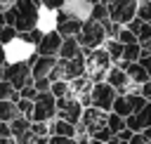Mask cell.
<instances>
[{
  "label": "cell",
  "instance_id": "29",
  "mask_svg": "<svg viewBox=\"0 0 151 144\" xmlns=\"http://www.w3.org/2000/svg\"><path fill=\"white\" fill-rule=\"evenodd\" d=\"M31 132L35 137H50V123H45V120H31Z\"/></svg>",
  "mask_w": 151,
  "mask_h": 144
},
{
  "label": "cell",
  "instance_id": "43",
  "mask_svg": "<svg viewBox=\"0 0 151 144\" xmlns=\"http://www.w3.org/2000/svg\"><path fill=\"white\" fill-rule=\"evenodd\" d=\"M0 137H12V132H9V123H7V120H0Z\"/></svg>",
  "mask_w": 151,
  "mask_h": 144
},
{
  "label": "cell",
  "instance_id": "40",
  "mask_svg": "<svg viewBox=\"0 0 151 144\" xmlns=\"http://www.w3.org/2000/svg\"><path fill=\"white\" fill-rule=\"evenodd\" d=\"M137 92H139L142 97H146V99H151V80H146V83H142V85L137 87Z\"/></svg>",
  "mask_w": 151,
  "mask_h": 144
},
{
  "label": "cell",
  "instance_id": "38",
  "mask_svg": "<svg viewBox=\"0 0 151 144\" xmlns=\"http://www.w3.org/2000/svg\"><path fill=\"white\" fill-rule=\"evenodd\" d=\"M47 144H78L76 137H59V135H50V142Z\"/></svg>",
  "mask_w": 151,
  "mask_h": 144
},
{
  "label": "cell",
  "instance_id": "2",
  "mask_svg": "<svg viewBox=\"0 0 151 144\" xmlns=\"http://www.w3.org/2000/svg\"><path fill=\"white\" fill-rule=\"evenodd\" d=\"M76 40H78V45L83 47V52H87V50L104 47V42H106L109 38H106V31H104L101 21L87 19V21H83V26H80V31H78Z\"/></svg>",
  "mask_w": 151,
  "mask_h": 144
},
{
  "label": "cell",
  "instance_id": "8",
  "mask_svg": "<svg viewBox=\"0 0 151 144\" xmlns=\"http://www.w3.org/2000/svg\"><path fill=\"white\" fill-rule=\"evenodd\" d=\"M83 111H85V106L80 104V99L76 94H68V97L57 99V118H64V120L78 125L80 118H83Z\"/></svg>",
  "mask_w": 151,
  "mask_h": 144
},
{
  "label": "cell",
  "instance_id": "39",
  "mask_svg": "<svg viewBox=\"0 0 151 144\" xmlns=\"http://www.w3.org/2000/svg\"><path fill=\"white\" fill-rule=\"evenodd\" d=\"M40 2H42V7L50 9V12H57V9L64 5V0H40Z\"/></svg>",
  "mask_w": 151,
  "mask_h": 144
},
{
  "label": "cell",
  "instance_id": "12",
  "mask_svg": "<svg viewBox=\"0 0 151 144\" xmlns=\"http://www.w3.org/2000/svg\"><path fill=\"white\" fill-rule=\"evenodd\" d=\"M57 66V57H45V54H33L31 57V78H50Z\"/></svg>",
  "mask_w": 151,
  "mask_h": 144
},
{
  "label": "cell",
  "instance_id": "21",
  "mask_svg": "<svg viewBox=\"0 0 151 144\" xmlns=\"http://www.w3.org/2000/svg\"><path fill=\"white\" fill-rule=\"evenodd\" d=\"M142 57V42H125L123 45V59L120 61H139Z\"/></svg>",
  "mask_w": 151,
  "mask_h": 144
},
{
  "label": "cell",
  "instance_id": "52",
  "mask_svg": "<svg viewBox=\"0 0 151 144\" xmlns=\"http://www.w3.org/2000/svg\"><path fill=\"white\" fill-rule=\"evenodd\" d=\"M137 144H149V142H146V139H142V142H137Z\"/></svg>",
  "mask_w": 151,
  "mask_h": 144
},
{
  "label": "cell",
  "instance_id": "46",
  "mask_svg": "<svg viewBox=\"0 0 151 144\" xmlns=\"http://www.w3.org/2000/svg\"><path fill=\"white\" fill-rule=\"evenodd\" d=\"M142 54H151V40L142 42Z\"/></svg>",
  "mask_w": 151,
  "mask_h": 144
},
{
  "label": "cell",
  "instance_id": "19",
  "mask_svg": "<svg viewBox=\"0 0 151 144\" xmlns=\"http://www.w3.org/2000/svg\"><path fill=\"white\" fill-rule=\"evenodd\" d=\"M9 132H12L14 139H19L21 135L31 132V118H26V116H17V118H12V120H9Z\"/></svg>",
  "mask_w": 151,
  "mask_h": 144
},
{
  "label": "cell",
  "instance_id": "37",
  "mask_svg": "<svg viewBox=\"0 0 151 144\" xmlns=\"http://www.w3.org/2000/svg\"><path fill=\"white\" fill-rule=\"evenodd\" d=\"M50 85H52L50 78H38V80H33V87H35L38 92H50Z\"/></svg>",
  "mask_w": 151,
  "mask_h": 144
},
{
  "label": "cell",
  "instance_id": "50",
  "mask_svg": "<svg viewBox=\"0 0 151 144\" xmlns=\"http://www.w3.org/2000/svg\"><path fill=\"white\" fill-rule=\"evenodd\" d=\"M92 5H97V2H109V0H90Z\"/></svg>",
  "mask_w": 151,
  "mask_h": 144
},
{
  "label": "cell",
  "instance_id": "6",
  "mask_svg": "<svg viewBox=\"0 0 151 144\" xmlns=\"http://www.w3.org/2000/svg\"><path fill=\"white\" fill-rule=\"evenodd\" d=\"M116 97H118V92H116L106 80H97V83H92V87H90V102H92V106H97V109H101V111H111Z\"/></svg>",
  "mask_w": 151,
  "mask_h": 144
},
{
  "label": "cell",
  "instance_id": "48",
  "mask_svg": "<svg viewBox=\"0 0 151 144\" xmlns=\"http://www.w3.org/2000/svg\"><path fill=\"white\" fill-rule=\"evenodd\" d=\"M144 139L151 144V127H146V130H144Z\"/></svg>",
  "mask_w": 151,
  "mask_h": 144
},
{
  "label": "cell",
  "instance_id": "30",
  "mask_svg": "<svg viewBox=\"0 0 151 144\" xmlns=\"http://www.w3.org/2000/svg\"><path fill=\"white\" fill-rule=\"evenodd\" d=\"M137 17L142 21H151V0H139L137 5Z\"/></svg>",
  "mask_w": 151,
  "mask_h": 144
},
{
  "label": "cell",
  "instance_id": "20",
  "mask_svg": "<svg viewBox=\"0 0 151 144\" xmlns=\"http://www.w3.org/2000/svg\"><path fill=\"white\" fill-rule=\"evenodd\" d=\"M111 111L118 113V116H123V118H127V116L132 113V106H130V97H127V92H125V94H118V97L113 99Z\"/></svg>",
  "mask_w": 151,
  "mask_h": 144
},
{
  "label": "cell",
  "instance_id": "36",
  "mask_svg": "<svg viewBox=\"0 0 151 144\" xmlns=\"http://www.w3.org/2000/svg\"><path fill=\"white\" fill-rule=\"evenodd\" d=\"M35 94H38V90L33 87V83H28L19 90V97H24V99H35Z\"/></svg>",
  "mask_w": 151,
  "mask_h": 144
},
{
  "label": "cell",
  "instance_id": "35",
  "mask_svg": "<svg viewBox=\"0 0 151 144\" xmlns=\"http://www.w3.org/2000/svg\"><path fill=\"white\" fill-rule=\"evenodd\" d=\"M90 137H92V139H99V142H104V144H106V142H109V139L113 137V132H111V130H109V127L104 125V127H99V130H94V132H92Z\"/></svg>",
  "mask_w": 151,
  "mask_h": 144
},
{
  "label": "cell",
  "instance_id": "32",
  "mask_svg": "<svg viewBox=\"0 0 151 144\" xmlns=\"http://www.w3.org/2000/svg\"><path fill=\"white\" fill-rule=\"evenodd\" d=\"M14 97H17L14 85L7 83V80H0V99H14Z\"/></svg>",
  "mask_w": 151,
  "mask_h": 144
},
{
  "label": "cell",
  "instance_id": "28",
  "mask_svg": "<svg viewBox=\"0 0 151 144\" xmlns=\"http://www.w3.org/2000/svg\"><path fill=\"white\" fill-rule=\"evenodd\" d=\"M17 38H19V31H17L14 26H9V24H7V26H2V28H0V42H2V45L14 42Z\"/></svg>",
  "mask_w": 151,
  "mask_h": 144
},
{
  "label": "cell",
  "instance_id": "15",
  "mask_svg": "<svg viewBox=\"0 0 151 144\" xmlns=\"http://www.w3.org/2000/svg\"><path fill=\"white\" fill-rule=\"evenodd\" d=\"M80 26H83V21H78V19H71V17H66L64 12H54V28L61 33V35H78V31H80Z\"/></svg>",
  "mask_w": 151,
  "mask_h": 144
},
{
  "label": "cell",
  "instance_id": "54",
  "mask_svg": "<svg viewBox=\"0 0 151 144\" xmlns=\"http://www.w3.org/2000/svg\"><path fill=\"white\" fill-rule=\"evenodd\" d=\"M149 102H151V99H149Z\"/></svg>",
  "mask_w": 151,
  "mask_h": 144
},
{
  "label": "cell",
  "instance_id": "25",
  "mask_svg": "<svg viewBox=\"0 0 151 144\" xmlns=\"http://www.w3.org/2000/svg\"><path fill=\"white\" fill-rule=\"evenodd\" d=\"M50 92H52L57 99H61V97H68V94H71V85H68V80H52Z\"/></svg>",
  "mask_w": 151,
  "mask_h": 144
},
{
  "label": "cell",
  "instance_id": "26",
  "mask_svg": "<svg viewBox=\"0 0 151 144\" xmlns=\"http://www.w3.org/2000/svg\"><path fill=\"white\" fill-rule=\"evenodd\" d=\"M14 102H17V111H19V116L31 118V113H33V99H24V97H19V92H17Z\"/></svg>",
  "mask_w": 151,
  "mask_h": 144
},
{
  "label": "cell",
  "instance_id": "4",
  "mask_svg": "<svg viewBox=\"0 0 151 144\" xmlns=\"http://www.w3.org/2000/svg\"><path fill=\"white\" fill-rule=\"evenodd\" d=\"M2 80L12 83L17 92L24 85L33 83V78H31V59H12V61H7L2 66Z\"/></svg>",
  "mask_w": 151,
  "mask_h": 144
},
{
  "label": "cell",
  "instance_id": "45",
  "mask_svg": "<svg viewBox=\"0 0 151 144\" xmlns=\"http://www.w3.org/2000/svg\"><path fill=\"white\" fill-rule=\"evenodd\" d=\"M47 142H50V137H35V135H33V139H31L28 144H47Z\"/></svg>",
  "mask_w": 151,
  "mask_h": 144
},
{
  "label": "cell",
  "instance_id": "14",
  "mask_svg": "<svg viewBox=\"0 0 151 144\" xmlns=\"http://www.w3.org/2000/svg\"><path fill=\"white\" fill-rule=\"evenodd\" d=\"M125 127L132 132H144L146 127H151V102H146L139 111L130 113L125 118Z\"/></svg>",
  "mask_w": 151,
  "mask_h": 144
},
{
  "label": "cell",
  "instance_id": "34",
  "mask_svg": "<svg viewBox=\"0 0 151 144\" xmlns=\"http://www.w3.org/2000/svg\"><path fill=\"white\" fill-rule=\"evenodd\" d=\"M137 40H139V42L151 40V21H142V26H139V31H137Z\"/></svg>",
  "mask_w": 151,
  "mask_h": 144
},
{
  "label": "cell",
  "instance_id": "33",
  "mask_svg": "<svg viewBox=\"0 0 151 144\" xmlns=\"http://www.w3.org/2000/svg\"><path fill=\"white\" fill-rule=\"evenodd\" d=\"M101 26H104V31H106V38H116L118 31H120V24H116L113 19H104Z\"/></svg>",
  "mask_w": 151,
  "mask_h": 144
},
{
  "label": "cell",
  "instance_id": "41",
  "mask_svg": "<svg viewBox=\"0 0 151 144\" xmlns=\"http://www.w3.org/2000/svg\"><path fill=\"white\" fill-rule=\"evenodd\" d=\"M139 64H142V66H144V71L151 76V54H142V57H139Z\"/></svg>",
  "mask_w": 151,
  "mask_h": 144
},
{
  "label": "cell",
  "instance_id": "23",
  "mask_svg": "<svg viewBox=\"0 0 151 144\" xmlns=\"http://www.w3.org/2000/svg\"><path fill=\"white\" fill-rule=\"evenodd\" d=\"M104 47H106V52H109V57H111L113 64H118V61L123 59V42H120V40L109 38V40L104 42Z\"/></svg>",
  "mask_w": 151,
  "mask_h": 144
},
{
  "label": "cell",
  "instance_id": "49",
  "mask_svg": "<svg viewBox=\"0 0 151 144\" xmlns=\"http://www.w3.org/2000/svg\"><path fill=\"white\" fill-rule=\"evenodd\" d=\"M106 144H120V142H118V139H116V137H111V139H109V142H106Z\"/></svg>",
  "mask_w": 151,
  "mask_h": 144
},
{
  "label": "cell",
  "instance_id": "10",
  "mask_svg": "<svg viewBox=\"0 0 151 144\" xmlns=\"http://www.w3.org/2000/svg\"><path fill=\"white\" fill-rule=\"evenodd\" d=\"M61 40L64 35L57 31V28H50V31H42L38 45H35V54H45V57H57L59 54V47H61Z\"/></svg>",
  "mask_w": 151,
  "mask_h": 144
},
{
  "label": "cell",
  "instance_id": "3",
  "mask_svg": "<svg viewBox=\"0 0 151 144\" xmlns=\"http://www.w3.org/2000/svg\"><path fill=\"white\" fill-rule=\"evenodd\" d=\"M85 54V73H87V78L92 80V83H97V80H104V76H106V71L111 68V57H109V52H106V47H97V50H87V52H83Z\"/></svg>",
  "mask_w": 151,
  "mask_h": 144
},
{
  "label": "cell",
  "instance_id": "1",
  "mask_svg": "<svg viewBox=\"0 0 151 144\" xmlns=\"http://www.w3.org/2000/svg\"><path fill=\"white\" fill-rule=\"evenodd\" d=\"M12 9H14V28L19 33H28V31L38 28L45 7L40 0H14Z\"/></svg>",
  "mask_w": 151,
  "mask_h": 144
},
{
  "label": "cell",
  "instance_id": "44",
  "mask_svg": "<svg viewBox=\"0 0 151 144\" xmlns=\"http://www.w3.org/2000/svg\"><path fill=\"white\" fill-rule=\"evenodd\" d=\"M7 64V50H5V45L0 42V66H5Z\"/></svg>",
  "mask_w": 151,
  "mask_h": 144
},
{
  "label": "cell",
  "instance_id": "24",
  "mask_svg": "<svg viewBox=\"0 0 151 144\" xmlns=\"http://www.w3.org/2000/svg\"><path fill=\"white\" fill-rule=\"evenodd\" d=\"M106 127L113 132V137L120 132V130H125V118L123 116H118V113H113V111H109V116H106Z\"/></svg>",
  "mask_w": 151,
  "mask_h": 144
},
{
  "label": "cell",
  "instance_id": "16",
  "mask_svg": "<svg viewBox=\"0 0 151 144\" xmlns=\"http://www.w3.org/2000/svg\"><path fill=\"white\" fill-rule=\"evenodd\" d=\"M118 66L120 68H125V73H127V78H130V83L132 85H142V83H146V80H151V76L144 71V66L139 64V61H118Z\"/></svg>",
  "mask_w": 151,
  "mask_h": 144
},
{
  "label": "cell",
  "instance_id": "18",
  "mask_svg": "<svg viewBox=\"0 0 151 144\" xmlns=\"http://www.w3.org/2000/svg\"><path fill=\"white\" fill-rule=\"evenodd\" d=\"M50 135H59V137H76V125L64 120V118H52L50 120Z\"/></svg>",
  "mask_w": 151,
  "mask_h": 144
},
{
  "label": "cell",
  "instance_id": "22",
  "mask_svg": "<svg viewBox=\"0 0 151 144\" xmlns=\"http://www.w3.org/2000/svg\"><path fill=\"white\" fill-rule=\"evenodd\" d=\"M19 116V111H17V102L14 99H0V120H12V118H17Z\"/></svg>",
  "mask_w": 151,
  "mask_h": 144
},
{
  "label": "cell",
  "instance_id": "7",
  "mask_svg": "<svg viewBox=\"0 0 151 144\" xmlns=\"http://www.w3.org/2000/svg\"><path fill=\"white\" fill-rule=\"evenodd\" d=\"M106 5H109V19H113L120 26H125L127 21H132L137 17L139 0H109Z\"/></svg>",
  "mask_w": 151,
  "mask_h": 144
},
{
  "label": "cell",
  "instance_id": "17",
  "mask_svg": "<svg viewBox=\"0 0 151 144\" xmlns=\"http://www.w3.org/2000/svg\"><path fill=\"white\" fill-rule=\"evenodd\" d=\"M78 54H83V47L78 45V40H76V35H64V40H61V47H59V59H73V57H78Z\"/></svg>",
  "mask_w": 151,
  "mask_h": 144
},
{
  "label": "cell",
  "instance_id": "27",
  "mask_svg": "<svg viewBox=\"0 0 151 144\" xmlns=\"http://www.w3.org/2000/svg\"><path fill=\"white\" fill-rule=\"evenodd\" d=\"M90 19H94V21H104V19H109V5H106V2H97V5H92Z\"/></svg>",
  "mask_w": 151,
  "mask_h": 144
},
{
  "label": "cell",
  "instance_id": "13",
  "mask_svg": "<svg viewBox=\"0 0 151 144\" xmlns=\"http://www.w3.org/2000/svg\"><path fill=\"white\" fill-rule=\"evenodd\" d=\"M59 12H64L71 19L87 21L90 19V12H92V2L90 0H64V5L59 7Z\"/></svg>",
  "mask_w": 151,
  "mask_h": 144
},
{
  "label": "cell",
  "instance_id": "42",
  "mask_svg": "<svg viewBox=\"0 0 151 144\" xmlns=\"http://www.w3.org/2000/svg\"><path fill=\"white\" fill-rule=\"evenodd\" d=\"M125 26H127V28H130V31L137 35V31H139V26H142V19H139V17H134V19H132V21H127Z\"/></svg>",
  "mask_w": 151,
  "mask_h": 144
},
{
  "label": "cell",
  "instance_id": "11",
  "mask_svg": "<svg viewBox=\"0 0 151 144\" xmlns=\"http://www.w3.org/2000/svg\"><path fill=\"white\" fill-rule=\"evenodd\" d=\"M106 116H109V111H101V109H97V106H85L83 118H80L78 125H80L87 135H92L94 130H99V127L106 125Z\"/></svg>",
  "mask_w": 151,
  "mask_h": 144
},
{
  "label": "cell",
  "instance_id": "5",
  "mask_svg": "<svg viewBox=\"0 0 151 144\" xmlns=\"http://www.w3.org/2000/svg\"><path fill=\"white\" fill-rule=\"evenodd\" d=\"M52 118H57V97L52 92H38L35 99H33L31 120H45V123H50Z\"/></svg>",
  "mask_w": 151,
  "mask_h": 144
},
{
  "label": "cell",
  "instance_id": "31",
  "mask_svg": "<svg viewBox=\"0 0 151 144\" xmlns=\"http://www.w3.org/2000/svg\"><path fill=\"white\" fill-rule=\"evenodd\" d=\"M116 40H120L123 45H125V42H139V40H137V35H134V33H132L127 26H120V31H118Z\"/></svg>",
  "mask_w": 151,
  "mask_h": 144
},
{
  "label": "cell",
  "instance_id": "9",
  "mask_svg": "<svg viewBox=\"0 0 151 144\" xmlns=\"http://www.w3.org/2000/svg\"><path fill=\"white\" fill-rule=\"evenodd\" d=\"M104 80L118 92V94H125V92H134L139 85H132L130 83V78H127V73H125V68H120L118 64H111V68L106 71V76H104Z\"/></svg>",
  "mask_w": 151,
  "mask_h": 144
},
{
  "label": "cell",
  "instance_id": "53",
  "mask_svg": "<svg viewBox=\"0 0 151 144\" xmlns=\"http://www.w3.org/2000/svg\"><path fill=\"white\" fill-rule=\"evenodd\" d=\"M0 80H2V66H0Z\"/></svg>",
  "mask_w": 151,
  "mask_h": 144
},
{
  "label": "cell",
  "instance_id": "47",
  "mask_svg": "<svg viewBox=\"0 0 151 144\" xmlns=\"http://www.w3.org/2000/svg\"><path fill=\"white\" fill-rule=\"evenodd\" d=\"M0 144H17L14 137H0Z\"/></svg>",
  "mask_w": 151,
  "mask_h": 144
},
{
  "label": "cell",
  "instance_id": "51",
  "mask_svg": "<svg viewBox=\"0 0 151 144\" xmlns=\"http://www.w3.org/2000/svg\"><path fill=\"white\" fill-rule=\"evenodd\" d=\"M5 9H7V7H5V5H2V2H0V14H2V12H5Z\"/></svg>",
  "mask_w": 151,
  "mask_h": 144
}]
</instances>
